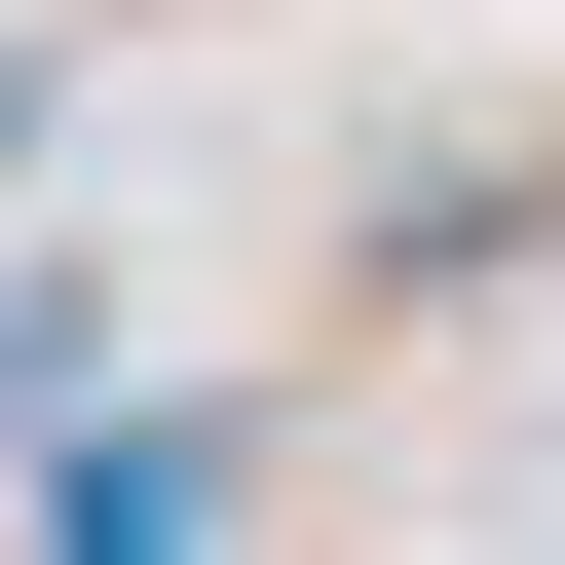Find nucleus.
<instances>
[{"mask_svg":"<svg viewBox=\"0 0 565 565\" xmlns=\"http://www.w3.org/2000/svg\"><path fill=\"white\" fill-rule=\"evenodd\" d=\"M39 151H76V39H39V0H0V189H39Z\"/></svg>","mask_w":565,"mask_h":565,"instance_id":"nucleus-1","label":"nucleus"}]
</instances>
